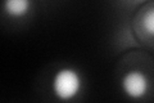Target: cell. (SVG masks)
<instances>
[{
    "instance_id": "cell-1",
    "label": "cell",
    "mask_w": 154,
    "mask_h": 103,
    "mask_svg": "<svg viewBox=\"0 0 154 103\" xmlns=\"http://www.w3.org/2000/svg\"><path fill=\"white\" fill-rule=\"evenodd\" d=\"M84 81L80 71L73 67H62L51 80V93L59 101H72L82 92Z\"/></svg>"
},
{
    "instance_id": "cell-2",
    "label": "cell",
    "mask_w": 154,
    "mask_h": 103,
    "mask_svg": "<svg viewBox=\"0 0 154 103\" xmlns=\"http://www.w3.org/2000/svg\"><path fill=\"white\" fill-rule=\"evenodd\" d=\"M131 28L137 41L154 49V0L145 3L135 11Z\"/></svg>"
},
{
    "instance_id": "cell-3",
    "label": "cell",
    "mask_w": 154,
    "mask_h": 103,
    "mask_svg": "<svg viewBox=\"0 0 154 103\" xmlns=\"http://www.w3.org/2000/svg\"><path fill=\"white\" fill-rule=\"evenodd\" d=\"M150 79L140 68L126 71L121 77V89L123 94L132 101L144 99L150 92Z\"/></svg>"
},
{
    "instance_id": "cell-4",
    "label": "cell",
    "mask_w": 154,
    "mask_h": 103,
    "mask_svg": "<svg viewBox=\"0 0 154 103\" xmlns=\"http://www.w3.org/2000/svg\"><path fill=\"white\" fill-rule=\"evenodd\" d=\"M3 14L12 21L27 17L32 11V0H3Z\"/></svg>"
},
{
    "instance_id": "cell-5",
    "label": "cell",
    "mask_w": 154,
    "mask_h": 103,
    "mask_svg": "<svg viewBox=\"0 0 154 103\" xmlns=\"http://www.w3.org/2000/svg\"><path fill=\"white\" fill-rule=\"evenodd\" d=\"M148 2H150V0H117L119 5L123 7L125 9H127V11H131V9L136 11L137 8H140Z\"/></svg>"
}]
</instances>
